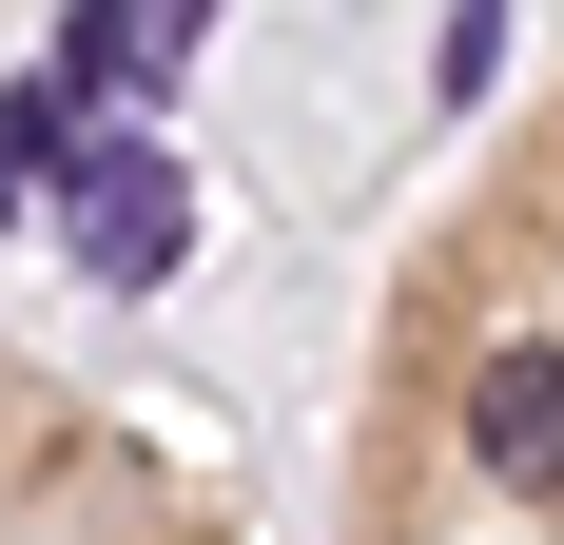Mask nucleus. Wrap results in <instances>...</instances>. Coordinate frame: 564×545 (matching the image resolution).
Masks as SVG:
<instances>
[{
    "instance_id": "f257e3e1",
    "label": "nucleus",
    "mask_w": 564,
    "mask_h": 545,
    "mask_svg": "<svg viewBox=\"0 0 564 545\" xmlns=\"http://www.w3.org/2000/svg\"><path fill=\"white\" fill-rule=\"evenodd\" d=\"M175 234H195L175 157H156V137H98V157H78V272H98V292H156Z\"/></svg>"
},
{
    "instance_id": "f03ea898",
    "label": "nucleus",
    "mask_w": 564,
    "mask_h": 545,
    "mask_svg": "<svg viewBox=\"0 0 564 545\" xmlns=\"http://www.w3.org/2000/svg\"><path fill=\"white\" fill-rule=\"evenodd\" d=\"M467 448H487V468L545 506V488H564V351H487V389H467Z\"/></svg>"
},
{
    "instance_id": "7ed1b4c3",
    "label": "nucleus",
    "mask_w": 564,
    "mask_h": 545,
    "mask_svg": "<svg viewBox=\"0 0 564 545\" xmlns=\"http://www.w3.org/2000/svg\"><path fill=\"white\" fill-rule=\"evenodd\" d=\"M137 20H156V58H195V40H215V0H137Z\"/></svg>"
}]
</instances>
